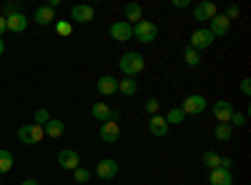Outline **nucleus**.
Segmentation results:
<instances>
[{
  "label": "nucleus",
  "mask_w": 251,
  "mask_h": 185,
  "mask_svg": "<svg viewBox=\"0 0 251 185\" xmlns=\"http://www.w3.org/2000/svg\"><path fill=\"white\" fill-rule=\"evenodd\" d=\"M118 68L126 78H136L143 68H146V60L141 53H123L121 60H118Z\"/></svg>",
  "instance_id": "1"
},
{
  "label": "nucleus",
  "mask_w": 251,
  "mask_h": 185,
  "mask_svg": "<svg viewBox=\"0 0 251 185\" xmlns=\"http://www.w3.org/2000/svg\"><path fill=\"white\" fill-rule=\"evenodd\" d=\"M133 35H136L138 43L149 45V43H153L156 35H158V25L153 23V20H141V23L133 25Z\"/></svg>",
  "instance_id": "2"
},
{
  "label": "nucleus",
  "mask_w": 251,
  "mask_h": 185,
  "mask_svg": "<svg viewBox=\"0 0 251 185\" xmlns=\"http://www.w3.org/2000/svg\"><path fill=\"white\" fill-rule=\"evenodd\" d=\"M46 138L43 133V125H23V128H18V140L20 143H25V145H35V143H40Z\"/></svg>",
  "instance_id": "3"
},
{
  "label": "nucleus",
  "mask_w": 251,
  "mask_h": 185,
  "mask_svg": "<svg viewBox=\"0 0 251 185\" xmlns=\"http://www.w3.org/2000/svg\"><path fill=\"white\" fill-rule=\"evenodd\" d=\"M181 110H183L186 115H199V113H203V110H206V98H203V95H199V93L183 98Z\"/></svg>",
  "instance_id": "4"
},
{
  "label": "nucleus",
  "mask_w": 251,
  "mask_h": 185,
  "mask_svg": "<svg viewBox=\"0 0 251 185\" xmlns=\"http://www.w3.org/2000/svg\"><path fill=\"white\" fill-rule=\"evenodd\" d=\"M108 35L113 40H118V43H126V40L133 38V25H128L126 20H116V23L108 28Z\"/></svg>",
  "instance_id": "5"
},
{
  "label": "nucleus",
  "mask_w": 251,
  "mask_h": 185,
  "mask_svg": "<svg viewBox=\"0 0 251 185\" xmlns=\"http://www.w3.org/2000/svg\"><path fill=\"white\" fill-rule=\"evenodd\" d=\"M96 175H98L100 180H113V178L118 175V163H116L113 158H103L98 165H96Z\"/></svg>",
  "instance_id": "6"
},
{
  "label": "nucleus",
  "mask_w": 251,
  "mask_h": 185,
  "mask_svg": "<svg viewBox=\"0 0 251 185\" xmlns=\"http://www.w3.org/2000/svg\"><path fill=\"white\" fill-rule=\"evenodd\" d=\"M219 10H216V3H211V0H203V3H199L196 8H194V20L196 23H208L214 15H216Z\"/></svg>",
  "instance_id": "7"
},
{
  "label": "nucleus",
  "mask_w": 251,
  "mask_h": 185,
  "mask_svg": "<svg viewBox=\"0 0 251 185\" xmlns=\"http://www.w3.org/2000/svg\"><path fill=\"white\" fill-rule=\"evenodd\" d=\"M214 35L208 33L206 28H201V30H194V35H191V45L188 48H194V50H206V48H211L214 45Z\"/></svg>",
  "instance_id": "8"
},
{
  "label": "nucleus",
  "mask_w": 251,
  "mask_h": 185,
  "mask_svg": "<svg viewBox=\"0 0 251 185\" xmlns=\"http://www.w3.org/2000/svg\"><path fill=\"white\" fill-rule=\"evenodd\" d=\"M208 33H211L214 38H221V35H226L228 30H231V23L221 15V13H216L211 20H208V28H206Z\"/></svg>",
  "instance_id": "9"
},
{
  "label": "nucleus",
  "mask_w": 251,
  "mask_h": 185,
  "mask_svg": "<svg viewBox=\"0 0 251 185\" xmlns=\"http://www.w3.org/2000/svg\"><path fill=\"white\" fill-rule=\"evenodd\" d=\"M58 165L66 168V170H75V168H80V155L75 150H71V148L60 150L58 153Z\"/></svg>",
  "instance_id": "10"
},
{
  "label": "nucleus",
  "mask_w": 251,
  "mask_h": 185,
  "mask_svg": "<svg viewBox=\"0 0 251 185\" xmlns=\"http://www.w3.org/2000/svg\"><path fill=\"white\" fill-rule=\"evenodd\" d=\"M100 140L108 143V145L121 140V128H118L116 120H108V123H103V125H100Z\"/></svg>",
  "instance_id": "11"
},
{
  "label": "nucleus",
  "mask_w": 251,
  "mask_h": 185,
  "mask_svg": "<svg viewBox=\"0 0 251 185\" xmlns=\"http://www.w3.org/2000/svg\"><path fill=\"white\" fill-rule=\"evenodd\" d=\"M91 113H93V118L96 120H103V123H108V120H116L118 123V110H111L106 103H96V105L91 108Z\"/></svg>",
  "instance_id": "12"
},
{
  "label": "nucleus",
  "mask_w": 251,
  "mask_h": 185,
  "mask_svg": "<svg viewBox=\"0 0 251 185\" xmlns=\"http://www.w3.org/2000/svg\"><path fill=\"white\" fill-rule=\"evenodd\" d=\"M96 88H98V93L100 95H116V90H118V80L113 78V75H100L98 78V83H96Z\"/></svg>",
  "instance_id": "13"
},
{
  "label": "nucleus",
  "mask_w": 251,
  "mask_h": 185,
  "mask_svg": "<svg viewBox=\"0 0 251 185\" xmlns=\"http://www.w3.org/2000/svg\"><path fill=\"white\" fill-rule=\"evenodd\" d=\"M71 18L75 20V23H91V20L96 18V10L91 5H73L71 8Z\"/></svg>",
  "instance_id": "14"
},
{
  "label": "nucleus",
  "mask_w": 251,
  "mask_h": 185,
  "mask_svg": "<svg viewBox=\"0 0 251 185\" xmlns=\"http://www.w3.org/2000/svg\"><path fill=\"white\" fill-rule=\"evenodd\" d=\"M149 133L156 135V138H163L166 133H169V123H166L163 115H151V120H149Z\"/></svg>",
  "instance_id": "15"
},
{
  "label": "nucleus",
  "mask_w": 251,
  "mask_h": 185,
  "mask_svg": "<svg viewBox=\"0 0 251 185\" xmlns=\"http://www.w3.org/2000/svg\"><path fill=\"white\" fill-rule=\"evenodd\" d=\"M208 183H211V185H231L234 183V173L224 170V168H216V170L208 173Z\"/></svg>",
  "instance_id": "16"
},
{
  "label": "nucleus",
  "mask_w": 251,
  "mask_h": 185,
  "mask_svg": "<svg viewBox=\"0 0 251 185\" xmlns=\"http://www.w3.org/2000/svg\"><path fill=\"white\" fill-rule=\"evenodd\" d=\"M231 113H234V105L228 100H216V105H214V115L219 123H228L231 120Z\"/></svg>",
  "instance_id": "17"
},
{
  "label": "nucleus",
  "mask_w": 251,
  "mask_h": 185,
  "mask_svg": "<svg viewBox=\"0 0 251 185\" xmlns=\"http://www.w3.org/2000/svg\"><path fill=\"white\" fill-rule=\"evenodd\" d=\"M5 25H8L10 33H23V30L28 28V18H25L23 13H15V15L5 18Z\"/></svg>",
  "instance_id": "18"
},
{
  "label": "nucleus",
  "mask_w": 251,
  "mask_h": 185,
  "mask_svg": "<svg viewBox=\"0 0 251 185\" xmlns=\"http://www.w3.org/2000/svg\"><path fill=\"white\" fill-rule=\"evenodd\" d=\"M43 133L48 135V138H60L63 133H66V123H63V120H55V118H50L48 123H46V125H43Z\"/></svg>",
  "instance_id": "19"
},
{
  "label": "nucleus",
  "mask_w": 251,
  "mask_h": 185,
  "mask_svg": "<svg viewBox=\"0 0 251 185\" xmlns=\"http://www.w3.org/2000/svg\"><path fill=\"white\" fill-rule=\"evenodd\" d=\"M123 15H126V23L133 25V23H141V18H143V8L138 3H128L123 8Z\"/></svg>",
  "instance_id": "20"
},
{
  "label": "nucleus",
  "mask_w": 251,
  "mask_h": 185,
  "mask_svg": "<svg viewBox=\"0 0 251 185\" xmlns=\"http://www.w3.org/2000/svg\"><path fill=\"white\" fill-rule=\"evenodd\" d=\"M53 20H55V10L53 8H48V5L35 8V23L38 25H48V23H53Z\"/></svg>",
  "instance_id": "21"
},
{
  "label": "nucleus",
  "mask_w": 251,
  "mask_h": 185,
  "mask_svg": "<svg viewBox=\"0 0 251 185\" xmlns=\"http://www.w3.org/2000/svg\"><path fill=\"white\" fill-rule=\"evenodd\" d=\"M118 93L126 95V98H133L138 93V83H136V78H123L118 80Z\"/></svg>",
  "instance_id": "22"
},
{
  "label": "nucleus",
  "mask_w": 251,
  "mask_h": 185,
  "mask_svg": "<svg viewBox=\"0 0 251 185\" xmlns=\"http://www.w3.org/2000/svg\"><path fill=\"white\" fill-rule=\"evenodd\" d=\"M201 163H203L208 170H216V168H221V155L214 153V150H206V153L201 155Z\"/></svg>",
  "instance_id": "23"
},
{
  "label": "nucleus",
  "mask_w": 251,
  "mask_h": 185,
  "mask_svg": "<svg viewBox=\"0 0 251 185\" xmlns=\"http://www.w3.org/2000/svg\"><path fill=\"white\" fill-rule=\"evenodd\" d=\"M183 118H186V113L181 108H171L169 113H166V123H169V125H181Z\"/></svg>",
  "instance_id": "24"
},
{
  "label": "nucleus",
  "mask_w": 251,
  "mask_h": 185,
  "mask_svg": "<svg viewBox=\"0 0 251 185\" xmlns=\"http://www.w3.org/2000/svg\"><path fill=\"white\" fill-rule=\"evenodd\" d=\"M13 168V153L10 150H0V175L8 173Z\"/></svg>",
  "instance_id": "25"
},
{
  "label": "nucleus",
  "mask_w": 251,
  "mask_h": 185,
  "mask_svg": "<svg viewBox=\"0 0 251 185\" xmlns=\"http://www.w3.org/2000/svg\"><path fill=\"white\" fill-rule=\"evenodd\" d=\"M183 60H186V65L196 68V65L201 63V55H199V50H194V48H186V50H183Z\"/></svg>",
  "instance_id": "26"
},
{
  "label": "nucleus",
  "mask_w": 251,
  "mask_h": 185,
  "mask_svg": "<svg viewBox=\"0 0 251 185\" xmlns=\"http://www.w3.org/2000/svg\"><path fill=\"white\" fill-rule=\"evenodd\" d=\"M214 135H216V140H228L231 138V125H228V123H219Z\"/></svg>",
  "instance_id": "27"
},
{
  "label": "nucleus",
  "mask_w": 251,
  "mask_h": 185,
  "mask_svg": "<svg viewBox=\"0 0 251 185\" xmlns=\"http://www.w3.org/2000/svg\"><path fill=\"white\" fill-rule=\"evenodd\" d=\"M73 180H75L78 185L88 183V180H91V170H86V168H75V170H73Z\"/></svg>",
  "instance_id": "28"
},
{
  "label": "nucleus",
  "mask_w": 251,
  "mask_h": 185,
  "mask_svg": "<svg viewBox=\"0 0 251 185\" xmlns=\"http://www.w3.org/2000/svg\"><path fill=\"white\" fill-rule=\"evenodd\" d=\"M239 13H241V10H239V5H236V3H228V5H226V10H224L221 15L228 20V23H231V20H236V18H239Z\"/></svg>",
  "instance_id": "29"
},
{
  "label": "nucleus",
  "mask_w": 251,
  "mask_h": 185,
  "mask_svg": "<svg viewBox=\"0 0 251 185\" xmlns=\"http://www.w3.org/2000/svg\"><path fill=\"white\" fill-rule=\"evenodd\" d=\"M71 30H73V25L68 23V20H58V23H55V33H58V35H63V38L71 35Z\"/></svg>",
  "instance_id": "30"
},
{
  "label": "nucleus",
  "mask_w": 251,
  "mask_h": 185,
  "mask_svg": "<svg viewBox=\"0 0 251 185\" xmlns=\"http://www.w3.org/2000/svg\"><path fill=\"white\" fill-rule=\"evenodd\" d=\"M146 113L149 115H158V110H161V100H156V98H151V100H146Z\"/></svg>",
  "instance_id": "31"
},
{
  "label": "nucleus",
  "mask_w": 251,
  "mask_h": 185,
  "mask_svg": "<svg viewBox=\"0 0 251 185\" xmlns=\"http://www.w3.org/2000/svg\"><path fill=\"white\" fill-rule=\"evenodd\" d=\"M50 120V113L46 108H38L35 110V125H46V123Z\"/></svg>",
  "instance_id": "32"
},
{
  "label": "nucleus",
  "mask_w": 251,
  "mask_h": 185,
  "mask_svg": "<svg viewBox=\"0 0 251 185\" xmlns=\"http://www.w3.org/2000/svg\"><path fill=\"white\" fill-rule=\"evenodd\" d=\"M228 125H236V128H241V125H246V113H231V120H228Z\"/></svg>",
  "instance_id": "33"
},
{
  "label": "nucleus",
  "mask_w": 251,
  "mask_h": 185,
  "mask_svg": "<svg viewBox=\"0 0 251 185\" xmlns=\"http://www.w3.org/2000/svg\"><path fill=\"white\" fill-rule=\"evenodd\" d=\"M3 13H5V18H10V15L20 13V5H18V3H5V5H3Z\"/></svg>",
  "instance_id": "34"
},
{
  "label": "nucleus",
  "mask_w": 251,
  "mask_h": 185,
  "mask_svg": "<svg viewBox=\"0 0 251 185\" xmlns=\"http://www.w3.org/2000/svg\"><path fill=\"white\" fill-rule=\"evenodd\" d=\"M221 168H224V170H231V168H234V158L221 155Z\"/></svg>",
  "instance_id": "35"
},
{
  "label": "nucleus",
  "mask_w": 251,
  "mask_h": 185,
  "mask_svg": "<svg viewBox=\"0 0 251 185\" xmlns=\"http://www.w3.org/2000/svg\"><path fill=\"white\" fill-rule=\"evenodd\" d=\"M241 95H246V98L251 95V80H249V78L241 80Z\"/></svg>",
  "instance_id": "36"
},
{
  "label": "nucleus",
  "mask_w": 251,
  "mask_h": 185,
  "mask_svg": "<svg viewBox=\"0 0 251 185\" xmlns=\"http://www.w3.org/2000/svg\"><path fill=\"white\" fill-rule=\"evenodd\" d=\"M5 30H8V25H5V15H0V38H3Z\"/></svg>",
  "instance_id": "37"
},
{
  "label": "nucleus",
  "mask_w": 251,
  "mask_h": 185,
  "mask_svg": "<svg viewBox=\"0 0 251 185\" xmlns=\"http://www.w3.org/2000/svg\"><path fill=\"white\" fill-rule=\"evenodd\" d=\"M176 8H188V0H174Z\"/></svg>",
  "instance_id": "38"
},
{
  "label": "nucleus",
  "mask_w": 251,
  "mask_h": 185,
  "mask_svg": "<svg viewBox=\"0 0 251 185\" xmlns=\"http://www.w3.org/2000/svg\"><path fill=\"white\" fill-rule=\"evenodd\" d=\"M20 185H38V180H35V178H28V180H23Z\"/></svg>",
  "instance_id": "39"
},
{
  "label": "nucleus",
  "mask_w": 251,
  "mask_h": 185,
  "mask_svg": "<svg viewBox=\"0 0 251 185\" xmlns=\"http://www.w3.org/2000/svg\"><path fill=\"white\" fill-rule=\"evenodd\" d=\"M3 50H5V43H3V38H0V55H3Z\"/></svg>",
  "instance_id": "40"
},
{
  "label": "nucleus",
  "mask_w": 251,
  "mask_h": 185,
  "mask_svg": "<svg viewBox=\"0 0 251 185\" xmlns=\"http://www.w3.org/2000/svg\"><path fill=\"white\" fill-rule=\"evenodd\" d=\"M0 183H3V178H0Z\"/></svg>",
  "instance_id": "41"
}]
</instances>
